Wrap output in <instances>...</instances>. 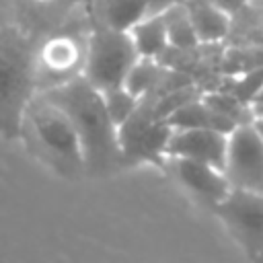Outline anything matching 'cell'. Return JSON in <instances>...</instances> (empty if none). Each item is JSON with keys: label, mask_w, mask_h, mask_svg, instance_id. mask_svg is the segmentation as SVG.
Masks as SVG:
<instances>
[{"label": "cell", "mask_w": 263, "mask_h": 263, "mask_svg": "<svg viewBox=\"0 0 263 263\" xmlns=\"http://www.w3.org/2000/svg\"><path fill=\"white\" fill-rule=\"evenodd\" d=\"M43 95L72 119L82 144L86 175L101 177L123 168L119 132L105 107L103 92L97 86L84 76H78L62 86L43 90Z\"/></svg>", "instance_id": "obj_1"}, {"label": "cell", "mask_w": 263, "mask_h": 263, "mask_svg": "<svg viewBox=\"0 0 263 263\" xmlns=\"http://www.w3.org/2000/svg\"><path fill=\"white\" fill-rule=\"evenodd\" d=\"M21 138L27 148L66 179H78L86 173L82 144L72 119L62 107L37 92L23 117Z\"/></svg>", "instance_id": "obj_2"}, {"label": "cell", "mask_w": 263, "mask_h": 263, "mask_svg": "<svg viewBox=\"0 0 263 263\" xmlns=\"http://www.w3.org/2000/svg\"><path fill=\"white\" fill-rule=\"evenodd\" d=\"M35 39L16 25L0 29V136L21 138L23 117L37 95Z\"/></svg>", "instance_id": "obj_3"}, {"label": "cell", "mask_w": 263, "mask_h": 263, "mask_svg": "<svg viewBox=\"0 0 263 263\" xmlns=\"http://www.w3.org/2000/svg\"><path fill=\"white\" fill-rule=\"evenodd\" d=\"M90 29L92 21L88 12H84L35 41V78L39 92L82 76Z\"/></svg>", "instance_id": "obj_4"}, {"label": "cell", "mask_w": 263, "mask_h": 263, "mask_svg": "<svg viewBox=\"0 0 263 263\" xmlns=\"http://www.w3.org/2000/svg\"><path fill=\"white\" fill-rule=\"evenodd\" d=\"M140 60L129 31L92 27L88 35L82 76L99 90L123 86L129 70Z\"/></svg>", "instance_id": "obj_5"}, {"label": "cell", "mask_w": 263, "mask_h": 263, "mask_svg": "<svg viewBox=\"0 0 263 263\" xmlns=\"http://www.w3.org/2000/svg\"><path fill=\"white\" fill-rule=\"evenodd\" d=\"M117 132L123 154V166H136L148 162L164 168L166 146L173 127L166 123V119H158L154 115L152 95L140 99L136 111L117 127Z\"/></svg>", "instance_id": "obj_6"}, {"label": "cell", "mask_w": 263, "mask_h": 263, "mask_svg": "<svg viewBox=\"0 0 263 263\" xmlns=\"http://www.w3.org/2000/svg\"><path fill=\"white\" fill-rule=\"evenodd\" d=\"M255 263H263V195L232 189L214 210Z\"/></svg>", "instance_id": "obj_7"}, {"label": "cell", "mask_w": 263, "mask_h": 263, "mask_svg": "<svg viewBox=\"0 0 263 263\" xmlns=\"http://www.w3.org/2000/svg\"><path fill=\"white\" fill-rule=\"evenodd\" d=\"M224 173L232 189L263 195V140L253 123L236 125L230 132Z\"/></svg>", "instance_id": "obj_8"}, {"label": "cell", "mask_w": 263, "mask_h": 263, "mask_svg": "<svg viewBox=\"0 0 263 263\" xmlns=\"http://www.w3.org/2000/svg\"><path fill=\"white\" fill-rule=\"evenodd\" d=\"M164 171L193 199L208 205L210 210H214L218 203H222L232 191V185H230L226 173L208 162L179 158V156H166Z\"/></svg>", "instance_id": "obj_9"}, {"label": "cell", "mask_w": 263, "mask_h": 263, "mask_svg": "<svg viewBox=\"0 0 263 263\" xmlns=\"http://www.w3.org/2000/svg\"><path fill=\"white\" fill-rule=\"evenodd\" d=\"M88 12V0H14V25L41 39Z\"/></svg>", "instance_id": "obj_10"}, {"label": "cell", "mask_w": 263, "mask_h": 263, "mask_svg": "<svg viewBox=\"0 0 263 263\" xmlns=\"http://www.w3.org/2000/svg\"><path fill=\"white\" fill-rule=\"evenodd\" d=\"M228 136L230 134L218 129H205V127L173 129L166 146V156L191 158L224 171L226 154H228Z\"/></svg>", "instance_id": "obj_11"}, {"label": "cell", "mask_w": 263, "mask_h": 263, "mask_svg": "<svg viewBox=\"0 0 263 263\" xmlns=\"http://www.w3.org/2000/svg\"><path fill=\"white\" fill-rule=\"evenodd\" d=\"M146 14H150L148 0H88L92 27L129 31Z\"/></svg>", "instance_id": "obj_12"}, {"label": "cell", "mask_w": 263, "mask_h": 263, "mask_svg": "<svg viewBox=\"0 0 263 263\" xmlns=\"http://www.w3.org/2000/svg\"><path fill=\"white\" fill-rule=\"evenodd\" d=\"M185 4L189 8V16L201 45L218 43L228 35L230 31L228 10L214 4L212 0H185Z\"/></svg>", "instance_id": "obj_13"}, {"label": "cell", "mask_w": 263, "mask_h": 263, "mask_svg": "<svg viewBox=\"0 0 263 263\" xmlns=\"http://www.w3.org/2000/svg\"><path fill=\"white\" fill-rule=\"evenodd\" d=\"M166 123L173 129H191V127H205V129H218L224 134H230L236 123L228 117H224L222 113H218L214 107H210L203 101V95L187 105H183L181 109H177L173 115L166 117Z\"/></svg>", "instance_id": "obj_14"}, {"label": "cell", "mask_w": 263, "mask_h": 263, "mask_svg": "<svg viewBox=\"0 0 263 263\" xmlns=\"http://www.w3.org/2000/svg\"><path fill=\"white\" fill-rule=\"evenodd\" d=\"M129 35L134 39V45L140 53V58H154L160 60L168 45V33H166V21L162 12H150L142 21H138Z\"/></svg>", "instance_id": "obj_15"}, {"label": "cell", "mask_w": 263, "mask_h": 263, "mask_svg": "<svg viewBox=\"0 0 263 263\" xmlns=\"http://www.w3.org/2000/svg\"><path fill=\"white\" fill-rule=\"evenodd\" d=\"M168 72V66L162 64L160 60L154 58H140L134 68L129 70L127 78H125V88L129 92H134L138 99L146 97V95H156L164 76Z\"/></svg>", "instance_id": "obj_16"}, {"label": "cell", "mask_w": 263, "mask_h": 263, "mask_svg": "<svg viewBox=\"0 0 263 263\" xmlns=\"http://www.w3.org/2000/svg\"><path fill=\"white\" fill-rule=\"evenodd\" d=\"M166 21V33H168V45L175 49H195L201 45L195 27L189 16V8L185 2L173 4L166 10H162Z\"/></svg>", "instance_id": "obj_17"}, {"label": "cell", "mask_w": 263, "mask_h": 263, "mask_svg": "<svg viewBox=\"0 0 263 263\" xmlns=\"http://www.w3.org/2000/svg\"><path fill=\"white\" fill-rule=\"evenodd\" d=\"M101 92L105 99V107H107V111H109V115L117 127L136 111V107L140 103V99L134 92H129L125 86H115V88L101 90Z\"/></svg>", "instance_id": "obj_18"}, {"label": "cell", "mask_w": 263, "mask_h": 263, "mask_svg": "<svg viewBox=\"0 0 263 263\" xmlns=\"http://www.w3.org/2000/svg\"><path fill=\"white\" fill-rule=\"evenodd\" d=\"M14 25V0H0V29Z\"/></svg>", "instance_id": "obj_19"}, {"label": "cell", "mask_w": 263, "mask_h": 263, "mask_svg": "<svg viewBox=\"0 0 263 263\" xmlns=\"http://www.w3.org/2000/svg\"><path fill=\"white\" fill-rule=\"evenodd\" d=\"M249 107H251L253 119H257V117H263V86H261V88L255 92V97L251 99Z\"/></svg>", "instance_id": "obj_20"}, {"label": "cell", "mask_w": 263, "mask_h": 263, "mask_svg": "<svg viewBox=\"0 0 263 263\" xmlns=\"http://www.w3.org/2000/svg\"><path fill=\"white\" fill-rule=\"evenodd\" d=\"M179 2H185V0H148V6H150V12H162L168 6L179 4Z\"/></svg>", "instance_id": "obj_21"}, {"label": "cell", "mask_w": 263, "mask_h": 263, "mask_svg": "<svg viewBox=\"0 0 263 263\" xmlns=\"http://www.w3.org/2000/svg\"><path fill=\"white\" fill-rule=\"evenodd\" d=\"M251 123H253V127H255V132L259 134V138L263 140V117H257V119H253Z\"/></svg>", "instance_id": "obj_22"}]
</instances>
